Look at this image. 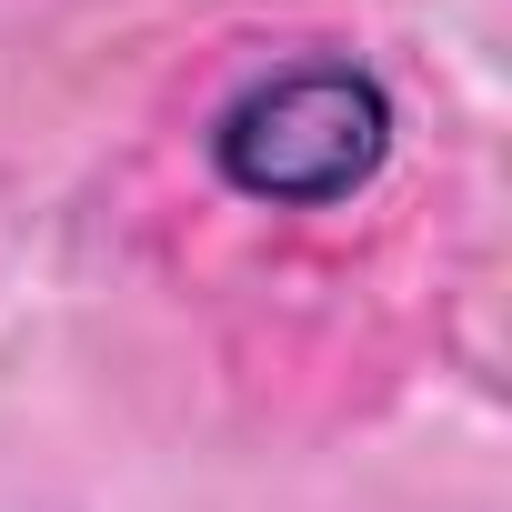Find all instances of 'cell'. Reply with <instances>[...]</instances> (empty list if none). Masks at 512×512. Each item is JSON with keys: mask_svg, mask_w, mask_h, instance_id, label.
<instances>
[{"mask_svg": "<svg viewBox=\"0 0 512 512\" xmlns=\"http://www.w3.org/2000/svg\"><path fill=\"white\" fill-rule=\"evenodd\" d=\"M382 141H392L382 91L362 71H332V61L251 81L211 131L231 191H251V201H342L352 181H372Z\"/></svg>", "mask_w": 512, "mask_h": 512, "instance_id": "cell-1", "label": "cell"}]
</instances>
